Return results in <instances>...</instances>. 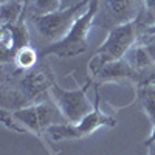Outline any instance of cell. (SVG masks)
I'll list each match as a JSON object with an SVG mask.
<instances>
[{
    "label": "cell",
    "mask_w": 155,
    "mask_h": 155,
    "mask_svg": "<svg viewBox=\"0 0 155 155\" xmlns=\"http://www.w3.org/2000/svg\"><path fill=\"white\" fill-rule=\"evenodd\" d=\"M2 3H6V2H20V3H25V5H28L30 0H0Z\"/></svg>",
    "instance_id": "cell-20"
},
{
    "label": "cell",
    "mask_w": 155,
    "mask_h": 155,
    "mask_svg": "<svg viewBox=\"0 0 155 155\" xmlns=\"http://www.w3.org/2000/svg\"><path fill=\"white\" fill-rule=\"evenodd\" d=\"M147 146V155H155V141L153 143H146Z\"/></svg>",
    "instance_id": "cell-18"
},
{
    "label": "cell",
    "mask_w": 155,
    "mask_h": 155,
    "mask_svg": "<svg viewBox=\"0 0 155 155\" xmlns=\"http://www.w3.org/2000/svg\"><path fill=\"white\" fill-rule=\"evenodd\" d=\"M146 28L147 25L143 22L141 17H138L134 22L112 28L106 37V41L95 51L92 61L88 64L90 78L95 76L106 64L123 59L127 51L140 41V37L143 36Z\"/></svg>",
    "instance_id": "cell-3"
},
{
    "label": "cell",
    "mask_w": 155,
    "mask_h": 155,
    "mask_svg": "<svg viewBox=\"0 0 155 155\" xmlns=\"http://www.w3.org/2000/svg\"><path fill=\"white\" fill-rule=\"evenodd\" d=\"M54 82L56 78L53 70L45 59H41L31 70H14L9 65H2V109L12 112L31 106L45 98Z\"/></svg>",
    "instance_id": "cell-1"
},
{
    "label": "cell",
    "mask_w": 155,
    "mask_h": 155,
    "mask_svg": "<svg viewBox=\"0 0 155 155\" xmlns=\"http://www.w3.org/2000/svg\"><path fill=\"white\" fill-rule=\"evenodd\" d=\"M31 45V31L27 25V20L22 19L17 23L2 25L0 28V61L2 65L11 64L17 51L23 47Z\"/></svg>",
    "instance_id": "cell-9"
},
{
    "label": "cell",
    "mask_w": 155,
    "mask_h": 155,
    "mask_svg": "<svg viewBox=\"0 0 155 155\" xmlns=\"http://www.w3.org/2000/svg\"><path fill=\"white\" fill-rule=\"evenodd\" d=\"M99 87H96V95H95V109L90 112L87 116L79 121V123H65L53 126L47 132L48 137L54 141L59 140H81L93 134L99 127H115L116 120L112 115H107L101 112L99 109Z\"/></svg>",
    "instance_id": "cell-6"
},
{
    "label": "cell",
    "mask_w": 155,
    "mask_h": 155,
    "mask_svg": "<svg viewBox=\"0 0 155 155\" xmlns=\"http://www.w3.org/2000/svg\"><path fill=\"white\" fill-rule=\"evenodd\" d=\"M90 2L92 0H82L81 3H78L71 8L59 9V11L51 12V14H47V16L27 19V25L31 31V37L39 39L41 50L62 41L71 30L76 19L87 9Z\"/></svg>",
    "instance_id": "cell-4"
},
{
    "label": "cell",
    "mask_w": 155,
    "mask_h": 155,
    "mask_svg": "<svg viewBox=\"0 0 155 155\" xmlns=\"http://www.w3.org/2000/svg\"><path fill=\"white\" fill-rule=\"evenodd\" d=\"M25 9H27V5L20 2L0 3V25L17 23L19 20L25 19Z\"/></svg>",
    "instance_id": "cell-15"
},
{
    "label": "cell",
    "mask_w": 155,
    "mask_h": 155,
    "mask_svg": "<svg viewBox=\"0 0 155 155\" xmlns=\"http://www.w3.org/2000/svg\"><path fill=\"white\" fill-rule=\"evenodd\" d=\"M124 59L130 64L135 70H138V71L146 70V68L155 65V61L152 59V56L149 54L147 48L143 45V42H141V41H138L130 50L127 51Z\"/></svg>",
    "instance_id": "cell-12"
},
{
    "label": "cell",
    "mask_w": 155,
    "mask_h": 155,
    "mask_svg": "<svg viewBox=\"0 0 155 155\" xmlns=\"http://www.w3.org/2000/svg\"><path fill=\"white\" fill-rule=\"evenodd\" d=\"M93 84L92 79H88L87 84H84L79 88L74 90H65L58 82H54L50 88V96L58 107L61 109L62 115L65 116L67 123H79L84 116H87L95 109V104L88 101L87 98V88Z\"/></svg>",
    "instance_id": "cell-8"
},
{
    "label": "cell",
    "mask_w": 155,
    "mask_h": 155,
    "mask_svg": "<svg viewBox=\"0 0 155 155\" xmlns=\"http://www.w3.org/2000/svg\"><path fill=\"white\" fill-rule=\"evenodd\" d=\"M62 0H30L25 9V20L31 17L47 16L61 9Z\"/></svg>",
    "instance_id": "cell-14"
},
{
    "label": "cell",
    "mask_w": 155,
    "mask_h": 155,
    "mask_svg": "<svg viewBox=\"0 0 155 155\" xmlns=\"http://www.w3.org/2000/svg\"><path fill=\"white\" fill-rule=\"evenodd\" d=\"M144 8V0H99L93 27L110 31L115 27L134 22Z\"/></svg>",
    "instance_id": "cell-7"
},
{
    "label": "cell",
    "mask_w": 155,
    "mask_h": 155,
    "mask_svg": "<svg viewBox=\"0 0 155 155\" xmlns=\"http://www.w3.org/2000/svg\"><path fill=\"white\" fill-rule=\"evenodd\" d=\"M143 34H155V23L153 25H150V27H147L146 30H144V33Z\"/></svg>",
    "instance_id": "cell-19"
},
{
    "label": "cell",
    "mask_w": 155,
    "mask_h": 155,
    "mask_svg": "<svg viewBox=\"0 0 155 155\" xmlns=\"http://www.w3.org/2000/svg\"><path fill=\"white\" fill-rule=\"evenodd\" d=\"M90 79L93 81V84L96 87H99L102 84H107V82H132L137 87H140L143 84V74H141V71L135 70L123 58L120 61H113V62L106 64Z\"/></svg>",
    "instance_id": "cell-10"
},
{
    "label": "cell",
    "mask_w": 155,
    "mask_h": 155,
    "mask_svg": "<svg viewBox=\"0 0 155 155\" xmlns=\"http://www.w3.org/2000/svg\"><path fill=\"white\" fill-rule=\"evenodd\" d=\"M140 17L143 19V22L147 27L155 23V0H144V8Z\"/></svg>",
    "instance_id": "cell-16"
},
{
    "label": "cell",
    "mask_w": 155,
    "mask_h": 155,
    "mask_svg": "<svg viewBox=\"0 0 155 155\" xmlns=\"http://www.w3.org/2000/svg\"><path fill=\"white\" fill-rule=\"evenodd\" d=\"M98 8H99V0H92L90 5L87 6V9L76 19L71 30L62 41L39 50L41 59H47L48 56L67 59V58L82 54L88 48V33L93 28V22L96 17Z\"/></svg>",
    "instance_id": "cell-5"
},
{
    "label": "cell",
    "mask_w": 155,
    "mask_h": 155,
    "mask_svg": "<svg viewBox=\"0 0 155 155\" xmlns=\"http://www.w3.org/2000/svg\"><path fill=\"white\" fill-rule=\"evenodd\" d=\"M82 0H62L61 2V9H67V8H71L78 3H81Z\"/></svg>",
    "instance_id": "cell-17"
},
{
    "label": "cell",
    "mask_w": 155,
    "mask_h": 155,
    "mask_svg": "<svg viewBox=\"0 0 155 155\" xmlns=\"http://www.w3.org/2000/svg\"><path fill=\"white\" fill-rule=\"evenodd\" d=\"M0 113H2V123L8 129L16 132H30L41 141H44L45 134L53 126L67 123L65 116L62 115L56 102L51 99L50 93L31 106L12 112L2 109Z\"/></svg>",
    "instance_id": "cell-2"
},
{
    "label": "cell",
    "mask_w": 155,
    "mask_h": 155,
    "mask_svg": "<svg viewBox=\"0 0 155 155\" xmlns=\"http://www.w3.org/2000/svg\"><path fill=\"white\" fill-rule=\"evenodd\" d=\"M39 62H41L39 50L28 45V47H23L22 50H19L17 54L14 56V59H12V62L6 64V65H9L14 70H31L37 65Z\"/></svg>",
    "instance_id": "cell-13"
},
{
    "label": "cell",
    "mask_w": 155,
    "mask_h": 155,
    "mask_svg": "<svg viewBox=\"0 0 155 155\" xmlns=\"http://www.w3.org/2000/svg\"><path fill=\"white\" fill-rule=\"evenodd\" d=\"M137 96H138V101H140V106L143 107L149 121L152 123V134L147 138L146 143H153L155 141V85H141V87H138Z\"/></svg>",
    "instance_id": "cell-11"
}]
</instances>
